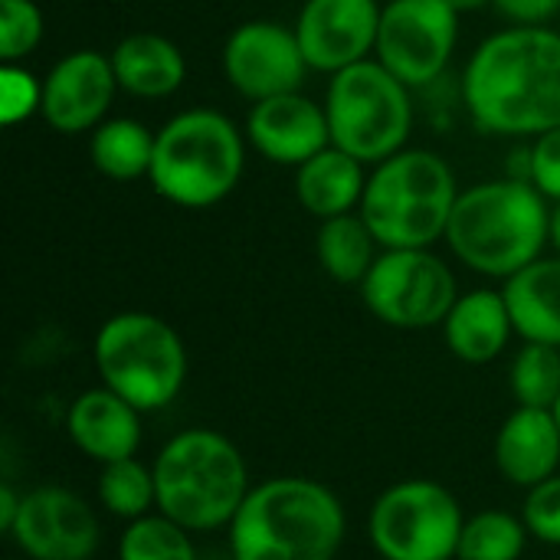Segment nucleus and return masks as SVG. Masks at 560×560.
Masks as SVG:
<instances>
[{"label":"nucleus","mask_w":560,"mask_h":560,"mask_svg":"<svg viewBox=\"0 0 560 560\" xmlns=\"http://www.w3.org/2000/svg\"><path fill=\"white\" fill-rule=\"evenodd\" d=\"M459 184L450 161L430 148H404L368 174L361 217L381 249H433L446 240Z\"/></svg>","instance_id":"39448f33"},{"label":"nucleus","mask_w":560,"mask_h":560,"mask_svg":"<svg viewBox=\"0 0 560 560\" xmlns=\"http://www.w3.org/2000/svg\"><path fill=\"white\" fill-rule=\"evenodd\" d=\"M43 33L46 20L33 0H0V62H26Z\"/></svg>","instance_id":"c85d7f7f"},{"label":"nucleus","mask_w":560,"mask_h":560,"mask_svg":"<svg viewBox=\"0 0 560 560\" xmlns=\"http://www.w3.org/2000/svg\"><path fill=\"white\" fill-rule=\"evenodd\" d=\"M459 16L446 0H387L374 59L410 89L436 82L459 43Z\"/></svg>","instance_id":"9b49d317"},{"label":"nucleus","mask_w":560,"mask_h":560,"mask_svg":"<svg viewBox=\"0 0 560 560\" xmlns=\"http://www.w3.org/2000/svg\"><path fill=\"white\" fill-rule=\"evenodd\" d=\"M528 541L532 535L522 515L486 509L466 518L456 560H522L528 551Z\"/></svg>","instance_id":"a878e982"},{"label":"nucleus","mask_w":560,"mask_h":560,"mask_svg":"<svg viewBox=\"0 0 560 560\" xmlns=\"http://www.w3.org/2000/svg\"><path fill=\"white\" fill-rule=\"evenodd\" d=\"M223 79L246 102L302 92L312 72L299 46L295 26L279 20H246L223 43Z\"/></svg>","instance_id":"f8f14e48"},{"label":"nucleus","mask_w":560,"mask_h":560,"mask_svg":"<svg viewBox=\"0 0 560 560\" xmlns=\"http://www.w3.org/2000/svg\"><path fill=\"white\" fill-rule=\"evenodd\" d=\"M66 436L85 459L98 466L131 459L138 456L144 436L141 410L108 387L82 390L66 410Z\"/></svg>","instance_id":"f3484780"},{"label":"nucleus","mask_w":560,"mask_h":560,"mask_svg":"<svg viewBox=\"0 0 560 560\" xmlns=\"http://www.w3.org/2000/svg\"><path fill=\"white\" fill-rule=\"evenodd\" d=\"M515 322L502 289H472L459 292L456 305L443 322L446 348L456 361L482 368L492 364L512 341Z\"/></svg>","instance_id":"6ab92c4d"},{"label":"nucleus","mask_w":560,"mask_h":560,"mask_svg":"<svg viewBox=\"0 0 560 560\" xmlns=\"http://www.w3.org/2000/svg\"><path fill=\"white\" fill-rule=\"evenodd\" d=\"M92 364L102 387L141 413L171 407L187 384V348L174 325L151 312H118L102 322L92 341Z\"/></svg>","instance_id":"0eeeda50"},{"label":"nucleus","mask_w":560,"mask_h":560,"mask_svg":"<svg viewBox=\"0 0 560 560\" xmlns=\"http://www.w3.org/2000/svg\"><path fill=\"white\" fill-rule=\"evenodd\" d=\"M377 249L381 243L374 240L361 213H345V217H331L318 223L315 256H318L322 272L338 285H361L381 256Z\"/></svg>","instance_id":"5701e85b"},{"label":"nucleus","mask_w":560,"mask_h":560,"mask_svg":"<svg viewBox=\"0 0 560 560\" xmlns=\"http://www.w3.org/2000/svg\"><path fill=\"white\" fill-rule=\"evenodd\" d=\"M358 289L368 312L400 331L443 325L459 299L453 269L433 249H381Z\"/></svg>","instance_id":"9d476101"},{"label":"nucleus","mask_w":560,"mask_h":560,"mask_svg":"<svg viewBox=\"0 0 560 560\" xmlns=\"http://www.w3.org/2000/svg\"><path fill=\"white\" fill-rule=\"evenodd\" d=\"M555 417H558V423H560V400L555 404Z\"/></svg>","instance_id":"e433bc0d"},{"label":"nucleus","mask_w":560,"mask_h":560,"mask_svg":"<svg viewBox=\"0 0 560 560\" xmlns=\"http://www.w3.org/2000/svg\"><path fill=\"white\" fill-rule=\"evenodd\" d=\"M551 200L518 177L459 190L446 243L450 253L486 279H512L551 246Z\"/></svg>","instance_id":"f03ea898"},{"label":"nucleus","mask_w":560,"mask_h":560,"mask_svg":"<svg viewBox=\"0 0 560 560\" xmlns=\"http://www.w3.org/2000/svg\"><path fill=\"white\" fill-rule=\"evenodd\" d=\"M118 560H200V551L194 545V532L171 522L161 512H151L138 522H128L118 548Z\"/></svg>","instance_id":"bb28decb"},{"label":"nucleus","mask_w":560,"mask_h":560,"mask_svg":"<svg viewBox=\"0 0 560 560\" xmlns=\"http://www.w3.org/2000/svg\"><path fill=\"white\" fill-rule=\"evenodd\" d=\"M98 502L112 518L138 522L151 512H158V486H154V466H144L138 456L105 463L98 469L95 482Z\"/></svg>","instance_id":"393cba45"},{"label":"nucleus","mask_w":560,"mask_h":560,"mask_svg":"<svg viewBox=\"0 0 560 560\" xmlns=\"http://www.w3.org/2000/svg\"><path fill=\"white\" fill-rule=\"evenodd\" d=\"M492 10L509 26H548L560 13V0H495Z\"/></svg>","instance_id":"473e14b6"},{"label":"nucleus","mask_w":560,"mask_h":560,"mask_svg":"<svg viewBox=\"0 0 560 560\" xmlns=\"http://www.w3.org/2000/svg\"><path fill=\"white\" fill-rule=\"evenodd\" d=\"M26 560H92L102 541L95 509L66 486L23 492L13 528L7 532Z\"/></svg>","instance_id":"ddd939ff"},{"label":"nucleus","mask_w":560,"mask_h":560,"mask_svg":"<svg viewBox=\"0 0 560 560\" xmlns=\"http://www.w3.org/2000/svg\"><path fill=\"white\" fill-rule=\"evenodd\" d=\"M509 390L518 407L555 410L560 400V348L525 341L512 358Z\"/></svg>","instance_id":"cd10ccee"},{"label":"nucleus","mask_w":560,"mask_h":560,"mask_svg":"<svg viewBox=\"0 0 560 560\" xmlns=\"http://www.w3.org/2000/svg\"><path fill=\"white\" fill-rule=\"evenodd\" d=\"M118 89L135 98H167L187 79L180 46L161 33H131L108 52Z\"/></svg>","instance_id":"412c9836"},{"label":"nucleus","mask_w":560,"mask_h":560,"mask_svg":"<svg viewBox=\"0 0 560 560\" xmlns=\"http://www.w3.org/2000/svg\"><path fill=\"white\" fill-rule=\"evenodd\" d=\"M463 525V505L446 486L404 479L377 495L368 535L381 560H456Z\"/></svg>","instance_id":"1a4fd4ad"},{"label":"nucleus","mask_w":560,"mask_h":560,"mask_svg":"<svg viewBox=\"0 0 560 560\" xmlns=\"http://www.w3.org/2000/svg\"><path fill=\"white\" fill-rule=\"evenodd\" d=\"M230 532V560H335L348 518L318 479L276 476L249 489Z\"/></svg>","instance_id":"7ed1b4c3"},{"label":"nucleus","mask_w":560,"mask_h":560,"mask_svg":"<svg viewBox=\"0 0 560 560\" xmlns=\"http://www.w3.org/2000/svg\"><path fill=\"white\" fill-rule=\"evenodd\" d=\"M246 171V131L217 108H184L158 128L151 187L174 207L223 203Z\"/></svg>","instance_id":"423d86ee"},{"label":"nucleus","mask_w":560,"mask_h":560,"mask_svg":"<svg viewBox=\"0 0 560 560\" xmlns=\"http://www.w3.org/2000/svg\"><path fill=\"white\" fill-rule=\"evenodd\" d=\"M381 10V0H305L292 26L308 69L335 75L371 59L377 49Z\"/></svg>","instance_id":"4468645a"},{"label":"nucleus","mask_w":560,"mask_h":560,"mask_svg":"<svg viewBox=\"0 0 560 560\" xmlns=\"http://www.w3.org/2000/svg\"><path fill=\"white\" fill-rule=\"evenodd\" d=\"M495 469L518 489H535L558 476L560 423L555 410L515 407L495 433Z\"/></svg>","instance_id":"a211bd4d"},{"label":"nucleus","mask_w":560,"mask_h":560,"mask_svg":"<svg viewBox=\"0 0 560 560\" xmlns=\"http://www.w3.org/2000/svg\"><path fill=\"white\" fill-rule=\"evenodd\" d=\"M456 13H476V10H486V7H492L495 0H446Z\"/></svg>","instance_id":"f704fd0d"},{"label":"nucleus","mask_w":560,"mask_h":560,"mask_svg":"<svg viewBox=\"0 0 560 560\" xmlns=\"http://www.w3.org/2000/svg\"><path fill=\"white\" fill-rule=\"evenodd\" d=\"M528 180L551 200L560 203V128H551L528 144Z\"/></svg>","instance_id":"2f4dec72"},{"label":"nucleus","mask_w":560,"mask_h":560,"mask_svg":"<svg viewBox=\"0 0 560 560\" xmlns=\"http://www.w3.org/2000/svg\"><path fill=\"white\" fill-rule=\"evenodd\" d=\"M115 92L121 89L112 69V56L98 49H75L56 59L43 75L39 115L59 135H92L108 118Z\"/></svg>","instance_id":"2eb2a0df"},{"label":"nucleus","mask_w":560,"mask_h":560,"mask_svg":"<svg viewBox=\"0 0 560 560\" xmlns=\"http://www.w3.org/2000/svg\"><path fill=\"white\" fill-rule=\"evenodd\" d=\"M463 105L479 131L538 138L560 128V33L505 26L486 36L463 72Z\"/></svg>","instance_id":"f257e3e1"},{"label":"nucleus","mask_w":560,"mask_h":560,"mask_svg":"<svg viewBox=\"0 0 560 560\" xmlns=\"http://www.w3.org/2000/svg\"><path fill=\"white\" fill-rule=\"evenodd\" d=\"M243 131L246 141L269 164L279 167H302L308 158L331 144L325 102H315L305 92H285L253 102Z\"/></svg>","instance_id":"dca6fc26"},{"label":"nucleus","mask_w":560,"mask_h":560,"mask_svg":"<svg viewBox=\"0 0 560 560\" xmlns=\"http://www.w3.org/2000/svg\"><path fill=\"white\" fill-rule=\"evenodd\" d=\"M381 3H387V0H381Z\"/></svg>","instance_id":"4c0bfd02"},{"label":"nucleus","mask_w":560,"mask_h":560,"mask_svg":"<svg viewBox=\"0 0 560 560\" xmlns=\"http://www.w3.org/2000/svg\"><path fill=\"white\" fill-rule=\"evenodd\" d=\"M522 522L535 541L548 548H560V472L538 482L535 489H528Z\"/></svg>","instance_id":"7c9ffc66"},{"label":"nucleus","mask_w":560,"mask_h":560,"mask_svg":"<svg viewBox=\"0 0 560 560\" xmlns=\"http://www.w3.org/2000/svg\"><path fill=\"white\" fill-rule=\"evenodd\" d=\"M43 108V79H36L23 62L0 66V121L7 128L39 115Z\"/></svg>","instance_id":"c756f323"},{"label":"nucleus","mask_w":560,"mask_h":560,"mask_svg":"<svg viewBox=\"0 0 560 560\" xmlns=\"http://www.w3.org/2000/svg\"><path fill=\"white\" fill-rule=\"evenodd\" d=\"M413 89L374 56L328 79L325 115L331 144L368 167L407 148L413 131Z\"/></svg>","instance_id":"6e6552de"},{"label":"nucleus","mask_w":560,"mask_h":560,"mask_svg":"<svg viewBox=\"0 0 560 560\" xmlns=\"http://www.w3.org/2000/svg\"><path fill=\"white\" fill-rule=\"evenodd\" d=\"M158 131L138 118H105L89 135V161L102 177L138 180L151 174Z\"/></svg>","instance_id":"b1692460"},{"label":"nucleus","mask_w":560,"mask_h":560,"mask_svg":"<svg viewBox=\"0 0 560 560\" xmlns=\"http://www.w3.org/2000/svg\"><path fill=\"white\" fill-rule=\"evenodd\" d=\"M515 335L522 341L560 348V256H541L502 282Z\"/></svg>","instance_id":"4be33fe9"},{"label":"nucleus","mask_w":560,"mask_h":560,"mask_svg":"<svg viewBox=\"0 0 560 560\" xmlns=\"http://www.w3.org/2000/svg\"><path fill=\"white\" fill-rule=\"evenodd\" d=\"M551 246H555V253L560 256V203L551 207Z\"/></svg>","instance_id":"c9c22d12"},{"label":"nucleus","mask_w":560,"mask_h":560,"mask_svg":"<svg viewBox=\"0 0 560 560\" xmlns=\"http://www.w3.org/2000/svg\"><path fill=\"white\" fill-rule=\"evenodd\" d=\"M20 502H23V495H16L10 482H0V532H10L13 528L16 512H20Z\"/></svg>","instance_id":"72a5a7b5"},{"label":"nucleus","mask_w":560,"mask_h":560,"mask_svg":"<svg viewBox=\"0 0 560 560\" xmlns=\"http://www.w3.org/2000/svg\"><path fill=\"white\" fill-rule=\"evenodd\" d=\"M368 174L371 171L364 161L328 144L302 167H295V200L318 223L331 217L358 213L368 190Z\"/></svg>","instance_id":"aec40b11"},{"label":"nucleus","mask_w":560,"mask_h":560,"mask_svg":"<svg viewBox=\"0 0 560 560\" xmlns=\"http://www.w3.org/2000/svg\"><path fill=\"white\" fill-rule=\"evenodd\" d=\"M10 560H13V558H10Z\"/></svg>","instance_id":"58836bf2"},{"label":"nucleus","mask_w":560,"mask_h":560,"mask_svg":"<svg viewBox=\"0 0 560 560\" xmlns=\"http://www.w3.org/2000/svg\"><path fill=\"white\" fill-rule=\"evenodd\" d=\"M151 466L158 512L194 535L230 528L253 489L240 446L210 427L174 433Z\"/></svg>","instance_id":"20e7f679"}]
</instances>
